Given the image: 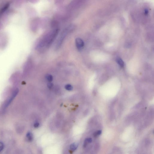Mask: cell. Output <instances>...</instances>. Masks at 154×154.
<instances>
[{
    "instance_id": "6da1fadb",
    "label": "cell",
    "mask_w": 154,
    "mask_h": 154,
    "mask_svg": "<svg viewBox=\"0 0 154 154\" xmlns=\"http://www.w3.org/2000/svg\"><path fill=\"white\" fill-rule=\"evenodd\" d=\"M76 47L78 50H81L83 49L84 46V43L83 41L79 38L76 39Z\"/></svg>"
},
{
    "instance_id": "7a4b0ae2",
    "label": "cell",
    "mask_w": 154,
    "mask_h": 154,
    "mask_svg": "<svg viewBox=\"0 0 154 154\" xmlns=\"http://www.w3.org/2000/svg\"><path fill=\"white\" fill-rule=\"evenodd\" d=\"M117 62L120 66L123 67L124 66V63L123 60L120 58H118L117 59Z\"/></svg>"
},
{
    "instance_id": "3957f363",
    "label": "cell",
    "mask_w": 154,
    "mask_h": 154,
    "mask_svg": "<svg viewBox=\"0 0 154 154\" xmlns=\"http://www.w3.org/2000/svg\"><path fill=\"white\" fill-rule=\"evenodd\" d=\"M78 144L77 143H73V144H72L70 146V149H71V150L74 151V150H76V149L78 147Z\"/></svg>"
},
{
    "instance_id": "277c9868",
    "label": "cell",
    "mask_w": 154,
    "mask_h": 154,
    "mask_svg": "<svg viewBox=\"0 0 154 154\" xmlns=\"http://www.w3.org/2000/svg\"><path fill=\"white\" fill-rule=\"evenodd\" d=\"M46 79L49 82L52 81L53 80V77L52 75L50 74H48L46 76Z\"/></svg>"
},
{
    "instance_id": "5b68a950",
    "label": "cell",
    "mask_w": 154,
    "mask_h": 154,
    "mask_svg": "<svg viewBox=\"0 0 154 154\" xmlns=\"http://www.w3.org/2000/svg\"><path fill=\"white\" fill-rule=\"evenodd\" d=\"M65 88L66 90L68 91H71L73 89V86L70 84L66 85L65 86Z\"/></svg>"
},
{
    "instance_id": "8992f818",
    "label": "cell",
    "mask_w": 154,
    "mask_h": 154,
    "mask_svg": "<svg viewBox=\"0 0 154 154\" xmlns=\"http://www.w3.org/2000/svg\"><path fill=\"white\" fill-rule=\"evenodd\" d=\"M27 137H28V138H29V141H31L33 139L32 134L30 133H29L27 135Z\"/></svg>"
},
{
    "instance_id": "52a82bcc",
    "label": "cell",
    "mask_w": 154,
    "mask_h": 154,
    "mask_svg": "<svg viewBox=\"0 0 154 154\" xmlns=\"http://www.w3.org/2000/svg\"><path fill=\"white\" fill-rule=\"evenodd\" d=\"M102 131H101V130L97 131V132L94 133V136L95 137H96L97 136L101 135V134L102 133Z\"/></svg>"
},
{
    "instance_id": "ba28073f",
    "label": "cell",
    "mask_w": 154,
    "mask_h": 154,
    "mask_svg": "<svg viewBox=\"0 0 154 154\" xmlns=\"http://www.w3.org/2000/svg\"><path fill=\"white\" fill-rule=\"evenodd\" d=\"M86 142L88 143H91L92 141V139L91 138H87L85 140Z\"/></svg>"
},
{
    "instance_id": "9c48e42d",
    "label": "cell",
    "mask_w": 154,
    "mask_h": 154,
    "mask_svg": "<svg viewBox=\"0 0 154 154\" xmlns=\"http://www.w3.org/2000/svg\"><path fill=\"white\" fill-rule=\"evenodd\" d=\"M53 86V84L51 83H49L48 84V86L49 88H52Z\"/></svg>"
},
{
    "instance_id": "30bf717a",
    "label": "cell",
    "mask_w": 154,
    "mask_h": 154,
    "mask_svg": "<svg viewBox=\"0 0 154 154\" xmlns=\"http://www.w3.org/2000/svg\"><path fill=\"white\" fill-rule=\"evenodd\" d=\"M39 124L38 123H35L34 125V126L35 127L37 128L39 126Z\"/></svg>"
},
{
    "instance_id": "8fae6325",
    "label": "cell",
    "mask_w": 154,
    "mask_h": 154,
    "mask_svg": "<svg viewBox=\"0 0 154 154\" xmlns=\"http://www.w3.org/2000/svg\"><path fill=\"white\" fill-rule=\"evenodd\" d=\"M2 144H1V143H0V150H1L2 148H3V147H3V145H2Z\"/></svg>"
}]
</instances>
